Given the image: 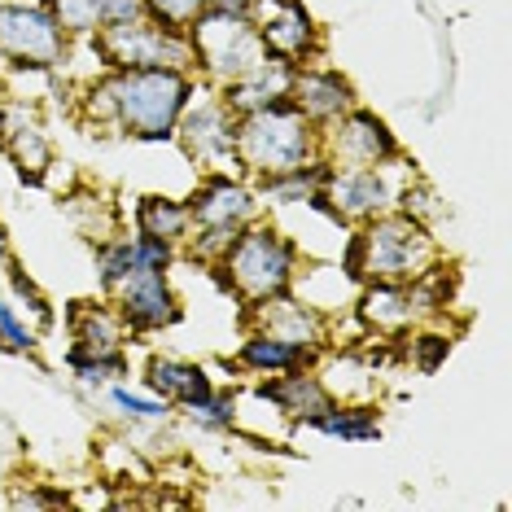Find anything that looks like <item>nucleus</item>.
<instances>
[{
	"label": "nucleus",
	"instance_id": "nucleus-1",
	"mask_svg": "<svg viewBox=\"0 0 512 512\" xmlns=\"http://www.w3.org/2000/svg\"><path fill=\"white\" fill-rule=\"evenodd\" d=\"M114 97L110 132L132 145H176V123L189 110L202 79L176 66H141V71H106Z\"/></svg>",
	"mask_w": 512,
	"mask_h": 512
},
{
	"label": "nucleus",
	"instance_id": "nucleus-2",
	"mask_svg": "<svg viewBox=\"0 0 512 512\" xmlns=\"http://www.w3.org/2000/svg\"><path fill=\"white\" fill-rule=\"evenodd\" d=\"M184 202H189L193 228L180 246V259H197V263H215L241 228H250L254 219L267 215L254 180L246 171H232V167L197 171Z\"/></svg>",
	"mask_w": 512,
	"mask_h": 512
},
{
	"label": "nucleus",
	"instance_id": "nucleus-3",
	"mask_svg": "<svg viewBox=\"0 0 512 512\" xmlns=\"http://www.w3.org/2000/svg\"><path fill=\"white\" fill-rule=\"evenodd\" d=\"M228 281H232V298L237 302H267L276 294H289L307 263V250L294 232H285L276 219H254L250 228H241L228 241V250L219 254Z\"/></svg>",
	"mask_w": 512,
	"mask_h": 512
},
{
	"label": "nucleus",
	"instance_id": "nucleus-4",
	"mask_svg": "<svg viewBox=\"0 0 512 512\" xmlns=\"http://www.w3.org/2000/svg\"><path fill=\"white\" fill-rule=\"evenodd\" d=\"M311 158H320V127L289 97L237 119V167L250 180L302 167Z\"/></svg>",
	"mask_w": 512,
	"mask_h": 512
},
{
	"label": "nucleus",
	"instance_id": "nucleus-5",
	"mask_svg": "<svg viewBox=\"0 0 512 512\" xmlns=\"http://www.w3.org/2000/svg\"><path fill=\"white\" fill-rule=\"evenodd\" d=\"M71 36L40 0H0V62L14 75H53L71 62Z\"/></svg>",
	"mask_w": 512,
	"mask_h": 512
},
{
	"label": "nucleus",
	"instance_id": "nucleus-6",
	"mask_svg": "<svg viewBox=\"0 0 512 512\" xmlns=\"http://www.w3.org/2000/svg\"><path fill=\"white\" fill-rule=\"evenodd\" d=\"M88 49L97 57V71H141V66H176V71H193V44L189 31L162 27L154 18H132L119 27H106L88 36Z\"/></svg>",
	"mask_w": 512,
	"mask_h": 512
},
{
	"label": "nucleus",
	"instance_id": "nucleus-7",
	"mask_svg": "<svg viewBox=\"0 0 512 512\" xmlns=\"http://www.w3.org/2000/svg\"><path fill=\"white\" fill-rule=\"evenodd\" d=\"M359 232H364V281H412L442 254L434 232L399 206L359 224Z\"/></svg>",
	"mask_w": 512,
	"mask_h": 512
},
{
	"label": "nucleus",
	"instance_id": "nucleus-8",
	"mask_svg": "<svg viewBox=\"0 0 512 512\" xmlns=\"http://www.w3.org/2000/svg\"><path fill=\"white\" fill-rule=\"evenodd\" d=\"M184 31H189V44H193L197 79H206V84H215V88L241 79L267 57L259 27H254L250 18H232V14H219V9H206V14H197Z\"/></svg>",
	"mask_w": 512,
	"mask_h": 512
},
{
	"label": "nucleus",
	"instance_id": "nucleus-9",
	"mask_svg": "<svg viewBox=\"0 0 512 512\" xmlns=\"http://www.w3.org/2000/svg\"><path fill=\"white\" fill-rule=\"evenodd\" d=\"M237 119L241 114H232L224 106V97H219L215 84H206L193 92L189 110L180 114L176 123V145L180 154L193 162L197 171H211V167H237Z\"/></svg>",
	"mask_w": 512,
	"mask_h": 512
},
{
	"label": "nucleus",
	"instance_id": "nucleus-10",
	"mask_svg": "<svg viewBox=\"0 0 512 512\" xmlns=\"http://www.w3.org/2000/svg\"><path fill=\"white\" fill-rule=\"evenodd\" d=\"M416 176V162L412 158H394L386 162V167H351V171H333L329 189H324V197H329L333 215L342 228H355V224H368V219L386 215L399 206V193L403 184Z\"/></svg>",
	"mask_w": 512,
	"mask_h": 512
},
{
	"label": "nucleus",
	"instance_id": "nucleus-11",
	"mask_svg": "<svg viewBox=\"0 0 512 512\" xmlns=\"http://www.w3.org/2000/svg\"><path fill=\"white\" fill-rule=\"evenodd\" d=\"M320 154L333 162V171L351 167H386V162L403 158L407 149L399 132L368 106H351L337 123L320 127Z\"/></svg>",
	"mask_w": 512,
	"mask_h": 512
},
{
	"label": "nucleus",
	"instance_id": "nucleus-12",
	"mask_svg": "<svg viewBox=\"0 0 512 512\" xmlns=\"http://www.w3.org/2000/svg\"><path fill=\"white\" fill-rule=\"evenodd\" d=\"M110 302H114V311H119L127 337H136V342L176 329L184 320V302L176 294L171 272H132L110 294Z\"/></svg>",
	"mask_w": 512,
	"mask_h": 512
},
{
	"label": "nucleus",
	"instance_id": "nucleus-13",
	"mask_svg": "<svg viewBox=\"0 0 512 512\" xmlns=\"http://www.w3.org/2000/svg\"><path fill=\"white\" fill-rule=\"evenodd\" d=\"M0 154L14 162L18 180L27 189H44L57 167L53 136L31 101H5L0 106Z\"/></svg>",
	"mask_w": 512,
	"mask_h": 512
},
{
	"label": "nucleus",
	"instance_id": "nucleus-14",
	"mask_svg": "<svg viewBox=\"0 0 512 512\" xmlns=\"http://www.w3.org/2000/svg\"><path fill=\"white\" fill-rule=\"evenodd\" d=\"M259 329L285 337V342H302V346H316V351H333V316H324L320 307H311L302 294H276L267 302H241V329Z\"/></svg>",
	"mask_w": 512,
	"mask_h": 512
},
{
	"label": "nucleus",
	"instance_id": "nucleus-15",
	"mask_svg": "<svg viewBox=\"0 0 512 512\" xmlns=\"http://www.w3.org/2000/svg\"><path fill=\"white\" fill-rule=\"evenodd\" d=\"M259 40L267 57H281L289 66H307L324 57V27L316 22L302 0H285V5H259Z\"/></svg>",
	"mask_w": 512,
	"mask_h": 512
},
{
	"label": "nucleus",
	"instance_id": "nucleus-16",
	"mask_svg": "<svg viewBox=\"0 0 512 512\" xmlns=\"http://www.w3.org/2000/svg\"><path fill=\"white\" fill-rule=\"evenodd\" d=\"M289 101L307 114L316 127L337 123L351 106H359V92L351 84V75L337 71L320 57V62L294 66V84H289Z\"/></svg>",
	"mask_w": 512,
	"mask_h": 512
},
{
	"label": "nucleus",
	"instance_id": "nucleus-17",
	"mask_svg": "<svg viewBox=\"0 0 512 512\" xmlns=\"http://www.w3.org/2000/svg\"><path fill=\"white\" fill-rule=\"evenodd\" d=\"M250 394L259 403H267L285 425H294V429H307L311 416L324 412V407L333 403V394H329V386H324V377L316 368L276 372V377H254Z\"/></svg>",
	"mask_w": 512,
	"mask_h": 512
},
{
	"label": "nucleus",
	"instance_id": "nucleus-18",
	"mask_svg": "<svg viewBox=\"0 0 512 512\" xmlns=\"http://www.w3.org/2000/svg\"><path fill=\"white\" fill-rule=\"evenodd\" d=\"M351 316L368 337H403L421 324L407 281H364L351 298Z\"/></svg>",
	"mask_w": 512,
	"mask_h": 512
},
{
	"label": "nucleus",
	"instance_id": "nucleus-19",
	"mask_svg": "<svg viewBox=\"0 0 512 512\" xmlns=\"http://www.w3.org/2000/svg\"><path fill=\"white\" fill-rule=\"evenodd\" d=\"M316 346H302V342H285V337L259 329H241V342L232 351V364H237L241 377H276V372H298V368H316L320 364Z\"/></svg>",
	"mask_w": 512,
	"mask_h": 512
},
{
	"label": "nucleus",
	"instance_id": "nucleus-20",
	"mask_svg": "<svg viewBox=\"0 0 512 512\" xmlns=\"http://www.w3.org/2000/svg\"><path fill=\"white\" fill-rule=\"evenodd\" d=\"M141 386L149 394H158V399H167L171 407H189L197 403L202 394H211L219 381L215 372L206 364H197V359H184V355H167V351H154L141 364Z\"/></svg>",
	"mask_w": 512,
	"mask_h": 512
},
{
	"label": "nucleus",
	"instance_id": "nucleus-21",
	"mask_svg": "<svg viewBox=\"0 0 512 512\" xmlns=\"http://www.w3.org/2000/svg\"><path fill=\"white\" fill-rule=\"evenodd\" d=\"M62 329L71 337V346H84V351H119L127 346V337L119 311H114L110 298H71L62 307Z\"/></svg>",
	"mask_w": 512,
	"mask_h": 512
},
{
	"label": "nucleus",
	"instance_id": "nucleus-22",
	"mask_svg": "<svg viewBox=\"0 0 512 512\" xmlns=\"http://www.w3.org/2000/svg\"><path fill=\"white\" fill-rule=\"evenodd\" d=\"M40 5L62 22V31L71 40H88L106 27L145 18V0H40Z\"/></svg>",
	"mask_w": 512,
	"mask_h": 512
},
{
	"label": "nucleus",
	"instance_id": "nucleus-23",
	"mask_svg": "<svg viewBox=\"0 0 512 512\" xmlns=\"http://www.w3.org/2000/svg\"><path fill=\"white\" fill-rule=\"evenodd\" d=\"M289 84H294V66L281 62V57H263L254 71H246L232 84H219V97L232 114H250V110H263L272 101H285L289 97Z\"/></svg>",
	"mask_w": 512,
	"mask_h": 512
},
{
	"label": "nucleus",
	"instance_id": "nucleus-24",
	"mask_svg": "<svg viewBox=\"0 0 512 512\" xmlns=\"http://www.w3.org/2000/svg\"><path fill=\"white\" fill-rule=\"evenodd\" d=\"M127 228L141 232V237H162V241H176L184 246L189 237L193 219H189V202L176 193H136L127 202Z\"/></svg>",
	"mask_w": 512,
	"mask_h": 512
},
{
	"label": "nucleus",
	"instance_id": "nucleus-25",
	"mask_svg": "<svg viewBox=\"0 0 512 512\" xmlns=\"http://www.w3.org/2000/svg\"><path fill=\"white\" fill-rule=\"evenodd\" d=\"M329 180H333V162L320 154V158L302 162V167L254 180V189L263 197V211H285V206H307L316 193L329 189Z\"/></svg>",
	"mask_w": 512,
	"mask_h": 512
},
{
	"label": "nucleus",
	"instance_id": "nucleus-26",
	"mask_svg": "<svg viewBox=\"0 0 512 512\" xmlns=\"http://www.w3.org/2000/svg\"><path fill=\"white\" fill-rule=\"evenodd\" d=\"M307 429L333 442H377L381 438V407L372 399H333L324 412L307 421Z\"/></svg>",
	"mask_w": 512,
	"mask_h": 512
},
{
	"label": "nucleus",
	"instance_id": "nucleus-27",
	"mask_svg": "<svg viewBox=\"0 0 512 512\" xmlns=\"http://www.w3.org/2000/svg\"><path fill=\"white\" fill-rule=\"evenodd\" d=\"M62 364L75 377L79 390H106V386H114V381H132V355H127V346H119V351H84V346H66Z\"/></svg>",
	"mask_w": 512,
	"mask_h": 512
},
{
	"label": "nucleus",
	"instance_id": "nucleus-28",
	"mask_svg": "<svg viewBox=\"0 0 512 512\" xmlns=\"http://www.w3.org/2000/svg\"><path fill=\"white\" fill-rule=\"evenodd\" d=\"M412 302H416V316L421 320H442L451 307H456V289H460V267L447 263L438 254L434 263L425 267L421 276H412Z\"/></svg>",
	"mask_w": 512,
	"mask_h": 512
},
{
	"label": "nucleus",
	"instance_id": "nucleus-29",
	"mask_svg": "<svg viewBox=\"0 0 512 512\" xmlns=\"http://www.w3.org/2000/svg\"><path fill=\"white\" fill-rule=\"evenodd\" d=\"M399 351L421 377H434V372L451 359V351H456V333H451L442 320H421L399 337Z\"/></svg>",
	"mask_w": 512,
	"mask_h": 512
},
{
	"label": "nucleus",
	"instance_id": "nucleus-30",
	"mask_svg": "<svg viewBox=\"0 0 512 512\" xmlns=\"http://www.w3.org/2000/svg\"><path fill=\"white\" fill-rule=\"evenodd\" d=\"M0 267H5L9 298L18 302V311H22V316H27L31 324H36V329H40V337H44V333H53V329H57V307H53V298H49V294H44V289H40V281H36V276H31L27 267H22V259H18V254H9V259L0 263Z\"/></svg>",
	"mask_w": 512,
	"mask_h": 512
},
{
	"label": "nucleus",
	"instance_id": "nucleus-31",
	"mask_svg": "<svg viewBox=\"0 0 512 512\" xmlns=\"http://www.w3.org/2000/svg\"><path fill=\"white\" fill-rule=\"evenodd\" d=\"M106 399L132 429H162V425L176 421V407H171L167 399H158V394H149V390H132L127 381L106 386Z\"/></svg>",
	"mask_w": 512,
	"mask_h": 512
},
{
	"label": "nucleus",
	"instance_id": "nucleus-32",
	"mask_svg": "<svg viewBox=\"0 0 512 512\" xmlns=\"http://www.w3.org/2000/svg\"><path fill=\"white\" fill-rule=\"evenodd\" d=\"M180 416L202 434H232L241 425V394L232 386H215L211 394H202L197 403L180 407Z\"/></svg>",
	"mask_w": 512,
	"mask_h": 512
},
{
	"label": "nucleus",
	"instance_id": "nucleus-33",
	"mask_svg": "<svg viewBox=\"0 0 512 512\" xmlns=\"http://www.w3.org/2000/svg\"><path fill=\"white\" fill-rule=\"evenodd\" d=\"M92 267H97V294L101 298H110L114 289H119L127 276H132V232H114V237H106V241H97L92 246Z\"/></svg>",
	"mask_w": 512,
	"mask_h": 512
},
{
	"label": "nucleus",
	"instance_id": "nucleus-34",
	"mask_svg": "<svg viewBox=\"0 0 512 512\" xmlns=\"http://www.w3.org/2000/svg\"><path fill=\"white\" fill-rule=\"evenodd\" d=\"M399 211L412 215L416 224H425L429 232H438V224L447 219V202H442V193L429 180L412 176V180L403 184V193H399Z\"/></svg>",
	"mask_w": 512,
	"mask_h": 512
},
{
	"label": "nucleus",
	"instance_id": "nucleus-35",
	"mask_svg": "<svg viewBox=\"0 0 512 512\" xmlns=\"http://www.w3.org/2000/svg\"><path fill=\"white\" fill-rule=\"evenodd\" d=\"M0 342L14 355H36L40 351V329L18 311L14 298H0Z\"/></svg>",
	"mask_w": 512,
	"mask_h": 512
},
{
	"label": "nucleus",
	"instance_id": "nucleus-36",
	"mask_svg": "<svg viewBox=\"0 0 512 512\" xmlns=\"http://www.w3.org/2000/svg\"><path fill=\"white\" fill-rule=\"evenodd\" d=\"M211 0H145V18L162 22V27H189L197 14H206Z\"/></svg>",
	"mask_w": 512,
	"mask_h": 512
},
{
	"label": "nucleus",
	"instance_id": "nucleus-37",
	"mask_svg": "<svg viewBox=\"0 0 512 512\" xmlns=\"http://www.w3.org/2000/svg\"><path fill=\"white\" fill-rule=\"evenodd\" d=\"M9 504L14 508H31V512H40V508H71L75 499L62 491V486H53V482H27L22 491L9 495Z\"/></svg>",
	"mask_w": 512,
	"mask_h": 512
},
{
	"label": "nucleus",
	"instance_id": "nucleus-38",
	"mask_svg": "<svg viewBox=\"0 0 512 512\" xmlns=\"http://www.w3.org/2000/svg\"><path fill=\"white\" fill-rule=\"evenodd\" d=\"M211 9L219 14H232V18H259V0H211Z\"/></svg>",
	"mask_w": 512,
	"mask_h": 512
},
{
	"label": "nucleus",
	"instance_id": "nucleus-39",
	"mask_svg": "<svg viewBox=\"0 0 512 512\" xmlns=\"http://www.w3.org/2000/svg\"><path fill=\"white\" fill-rule=\"evenodd\" d=\"M9 254H14V237H9V224L0 219V263H5Z\"/></svg>",
	"mask_w": 512,
	"mask_h": 512
},
{
	"label": "nucleus",
	"instance_id": "nucleus-40",
	"mask_svg": "<svg viewBox=\"0 0 512 512\" xmlns=\"http://www.w3.org/2000/svg\"><path fill=\"white\" fill-rule=\"evenodd\" d=\"M0 351H5V342H0Z\"/></svg>",
	"mask_w": 512,
	"mask_h": 512
}]
</instances>
